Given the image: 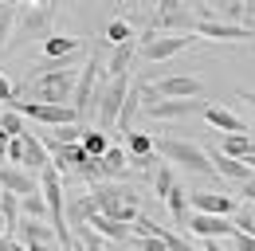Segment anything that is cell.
<instances>
[{
	"label": "cell",
	"instance_id": "obj_5",
	"mask_svg": "<svg viewBox=\"0 0 255 251\" xmlns=\"http://www.w3.org/2000/svg\"><path fill=\"white\" fill-rule=\"evenodd\" d=\"M98 79H102V55H91V59H87V67L79 71V83H75V94H71V110L79 114V122H83L87 114H95Z\"/></svg>",
	"mask_w": 255,
	"mask_h": 251
},
{
	"label": "cell",
	"instance_id": "obj_36",
	"mask_svg": "<svg viewBox=\"0 0 255 251\" xmlns=\"http://www.w3.org/2000/svg\"><path fill=\"white\" fill-rule=\"evenodd\" d=\"M204 251H224V248L216 244V240H204Z\"/></svg>",
	"mask_w": 255,
	"mask_h": 251
},
{
	"label": "cell",
	"instance_id": "obj_19",
	"mask_svg": "<svg viewBox=\"0 0 255 251\" xmlns=\"http://www.w3.org/2000/svg\"><path fill=\"white\" fill-rule=\"evenodd\" d=\"M220 153H224V157H232V161H248V157L255 153V141H252V133H232V137H224Z\"/></svg>",
	"mask_w": 255,
	"mask_h": 251
},
{
	"label": "cell",
	"instance_id": "obj_16",
	"mask_svg": "<svg viewBox=\"0 0 255 251\" xmlns=\"http://www.w3.org/2000/svg\"><path fill=\"white\" fill-rule=\"evenodd\" d=\"M208 161H212V169H216L220 177L236 181V185H248V181H252V169H248L244 161H232V157H224L220 149H212V153H208Z\"/></svg>",
	"mask_w": 255,
	"mask_h": 251
},
{
	"label": "cell",
	"instance_id": "obj_2",
	"mask_svg": "<svg viewBox=\"0 0 255 251\" xmlns=\"http://www.w3.org/2000/svg\"><path fill=\"white\" fill-rule=\"evenodd\" d=\"M129 87H133V83H129V75L98 83V98H95V122H98V129H102V133L118 126V114H122V106H126V94H129Z\"/></svg>",
	"mask_w": 255,
	"mask_h": 251
},
{
	"label": "cell",
	"instance_id": "obj_14",
	"mask_svg": "<svg viewBox=\"0 0 255 251\" xmlns=\"http://www.w3.org/2000/svg\"><path fill=\"white\" fill-rule=\"evenodd\" d=\"M51 165V153L43 149V141H39V133H24V173H32L39 177L43 169Z\"/></svg>",
	"mask_w": 255,
	"mask_h": 251
},
{
	"label": "cell",
	"instance_id": "obj_9",
	"mask_svg": "<svg viewBox=\"0 0 255 251\" xmlns=\"http://www.w3.org/2000/svg\"><path fill=\"white\" fill-rule=\"evenodd\" d=\"M189 204L192 212H200V216H236L240 212V204H236V196H224V192H189Z\"/></svg>",
	"mask_w": 255,
	"mask_h": 251
},
{
	"label": "cell",
	"instance_id": "obj_1",
	"mask_svg": "<svg viewBox=\"0 0 255 251\" xmlns=\"http://www.w3.org/2000/svg\"><path fill=\"white\" fill-rule=\"evenodd\" d=\"M75 67V55L59 63H39L32 79L24 87H16V94L24 102H43V106H71V94H75V83H79V71Z\"/></svg>",
	"mask_w": 255,
	"mask_h": 251
},
{
	"label": "cell",
	"instance_id": "obj_11",
	"mask_svg": "<svg viewBox=\"0 0 255 251\" xmlns=\"http://www.w3.org/2000/svg\"><path fill=\"white\" fill-rule=\"evenodd\" d=\"M0 188L24 200V196H35V192H39V177L16 169V165H0Z\"/></svg>",
	"mask_w": 255,
	"mask_h": 251
},
{
	"label": "cell",
	"instance_id": "obj_25",
	"mask_svg": "<svg viewBox=\"0 0 255 251\" xmlns=\"http://www.w3.org/2000/svg\"><path fill=\"white\" fill-rule=\"evenodd\" d=\"M126 165H129L126 149H118V145H110V149H106V157H102V169H106V181H110V177H122V173H126Z\"/></svg>",
	"mask_w": 255,
	"mask_h": 251
},
{
	"label": "cell",
	"instance_id": "obj_29",
	"mask_svg": "<svg viewBox=\"0 0 255 251\" xmlns=\"http://www.w3.org/2000/svg\"><path fill=\"white\" fill-rule=\"evenodd\" d=\"M0 133L12 141V137H24L28 129H24V118L16 114V110H4V118H0Z\"/></svg>",
	"mask_w": 255,
	"mask_h": 251
},
{
	"label": "cell",
	"instance_id": "obj_39",
	"mask_svg": "<svg viewBox=\"0 0 255 251\" xmlns=\"http://www.w3.org/2000/svg\"><path fill=\"white\" fill-rule=\"evenodd\" d=\"M12 244H16V240H12ZM12 251H28V248H20V244H16V248H12Z\"/></svg>",
	"mask_w": 255,
	"mask_h": 251
},
{
	"label": "cell",
	"instance_id": "obj_3",
	"mask_svg": "<svg viewBox=\"0 0 255 251\" xmlns=\"http://www.w3.org/2000/svg\"><path fill=\"white\" fill-rule=\"evenodd\" d=\"M153 149H157V157L165 165H181V169H192V173H216L212 161H208V153H204L200 145L185 141V137H157Z\"/></svg>",
	"mask_w": 255,
	"mask_h": 251
},
{
	"label": "cell",
	"instance_id": "obj_28",
	"mask_svg": "<svg viewBox=\"0 0 255 251\" xmlns=\"http://www.w3.org/2000/svg\"><path fill=\"white\" fill-rule=\"evenodd\" d=\"M20 216H24V220H47V204H43V196H39V192L20 200Z\"/></svg>",
	"mask_w": 255,
	"mask_h": 251
},
{
	"label": "cell",
	"instance_id": "obj_13",
	"mask_svg": "<svg viewBox=\"0 0 255 251\" xmlns=\"http://www.w3.org/2000/svg\"><path fill=\"white\" fill-rule=\"evenodd\" d=\"M216 39V43H236V39H248L252 28H236V24H220V20H204L196 24V39Z\"/></svg>",
	"mask_w": 255,
	"mask_h": 251
},
{
	"label": "cell",
	"instance_id": "obj_10",
	"mask_svg": "<svg viewBox=\"0 0 255 251\" xmlns=\"http://www.w3.org/2000/svg\"><path fill=\"white\" fill-rule=\"evenodd\" d=\"M189 232L196 240H224V236H236V224L228 216H200V212H192Z\"/></svg>",
	"mask_w": 255,
	"mask_h": 251
},
{
	"label": "cell",
	"instance_id": "obj_27",
	"mask_svg": "<svg viewBox=\"0 0 255 251\" xmlns=\"http://www.w3.org/2000/svg\"><path fill=\"white\" fill-rule=\"evenodd\" d=\"M153 236L165 240V248H169V251H200V248H192L185 236H177V232H169V228H161V224H153Z\"/></svg>",
	"mask_w": 255,
	"mask_h": 251
},
{
	"label": "cell",
	"instance_id": "obj_33",
	"mask_svg": "<svg viewBox=\"0 0 255 251\" xmlns=\"http://www.w3.org/2000/svg\"><path fill=\"white\" fill-rule=\"evenodd\" d=\"M83 251H102V244H98L95 236H83Z\"/></svg>",
	"mask_w": 255,
	"mask_h": 251
},
{
	"label": "cell",
	"instance_id": "obj_7",
	"mask_svg": "<svg viewBox=\"0 0 255 251\" xmlns=\"http://www.w3.org/2000/svg\"><path fill=\"white\" fill-rule=\"evenodd\" d=\"M8 110H16L20 118H32L39 126H51V129H59V126H79V114L71 110V106H43V102H16V106H8Z\"/></svg>",
	"mask_w": 255,
	"mask_h": 251
},
{
	"label": "cell",
	"instance_id": "obj_15",
	"mask_svg": "<svg viewBox=\"0 0 255 251\" xmlns=\"http://www.w3.org/2000/svg\"><path fill=\"white\" fill-rule=\"evenodd\" d=\"M204 122L212 126V129H220V133H228V137H232V133H248L244 118L232 114L228 106H208V110H204Z\"/></svg>",
	"mask_w": 255,
	"mask_h": 251
},
{
	"label": "cell",
	"instance_id": "obj_23",
	"mask_svg": "<svg viewBox=\"0 0 255 251\" xmlns=\"http://www.w3.org/2000/svg\"><path fill=\"white\" fill-rule=\"evenodd\" d=\"M83 149H87V157H106V149H110V133H102V129H87L83 133Z\"/></svg>",
	"mask_w": 255,
	"mask_h": 251
},
{
	"label": "cell",
	"instance_id": "obj_22",
	"mask_svg": "<svg viewBox=\"0 0 255 251\" xmlns=\"http://www.w3.org/2000/svg\"><path fill=\"white\" fill-rule=\"evenodd\" d=\"M153 153H157V149H153V137H149V133H137V129L126 133V157H129V161H137V157H153Z\"/></svg>",
	"mask_w": 255,
	"mask_h": 251
},
{
	"label": "cell",
	"instance_id": "obj_8",
	"mask_svg": "<svg viewBox=\"0 0 255 251\" xmlns=\"http://www.w3.org/2000/svg\"><path fill=\"white\" fill-rule=\"evenodd\" d=\"M153 94L157 98H173V102H185V98H204V87L192 75H169V79L153 83Z\"/></svg>",
	"mask_w": 255,
	"mask_h": 251
},
{
	"label": "cell",
	"instance_id": "obj_30",
	"mask_svg": "<svg viewBox=\"0 0 255 251\" xmlns=\"http://www.w3.org/2000/svg\"><path fill=\"white\" fill-rule=\"evenodd\" d=\"M232 224H236V232H240V236H252V240H255V208L244 204V208L232 216Z\"/></svg>",
	"mask_w": 255,
	"mask_h": 251
},
{
	"label": "cell",
	"instance_id": "obj_38",
	"mask_svg": "<svg viewBox=\"0 0 255 251\" xmlns=\"http://www.w3.org/2000/svg\"><path fill=\"white\" fill-rule=\"evenodd\" d=\"M16 248V244H12V240H0V251H12Z\"/></svg>",
	"mask_w": 255,
	"mask_h": 251
},
{
	"label": "cell",
	"instance_id": "obj_26",
	"mask_svg": "<svg viewBox=\"0 0 255 251\" xmlns=\"http://www.w3.org/2000/svg\"><path fill=\"white\" fill-rule=\"evenodd\" d=\"M106 43H114V47L133 43V28H129V20H110V24H106Z\"/></svg>",
	"mask_w": 255,
	"mask_h": 251
},
{
	"label": "cell",
	"instance_id": "obj_40",
	"mask_svg": "<svg viewBox=\"0 0 255 251\" xmlns=\"http://www.w3.org/2000/svg\"><path fill=\"white\" fill-rule=\"evenodd\" d=\"M252 31H255V20H252Z\"/></svg>",
	"mask_w": 255,
	"mask_h": 251
},
{
	"label": "cell",
	"instance_id": "obj_21",
	"mask_svg": "<svg viewBox=\"0 0 255 251\" xmlns=\"http://www.w3.org/2000/svg\"><path fill=\"white\" fill-rule=\"evenodd\" d=\"M137 110H141V91H137V83H133L129 94H126V106H122V114H118V129H122V133H133V118H137Z\"/></svg>",
	"mask_w": 255,
	"mask_h": 251
},
{
	"label": "cell",
	"instance_id": "obj_31",
	"mask_svg": "<svg viewBox=\"0 0 255 251\" xmlns=\"http://www.w3.org/2000/svg\"><path fill=\"white\" fill-rule=\"evenodd\" d=\"M129 244H133L137 251H169V248H165V240H157V236H133Z\"/></svg>",
	"mask_w": 255,
	"mask_h": 251
},
{
	"label": "cell",
	"instance_id": "obj_17",
	"mask_svg": "<svg viewBox=\"0 0 255 251\" xmlns=\"http://www.w3.org/2000/svg\"><path fill=\"white\" fill-rule=\"evenodd\" d=\"M133 55H137V43H122V47H114V51H110V59H106V75H110V79H122V75H129V63H133Z\"/></svg>",
	"mask_w": 255,
	"mask_h": 251
},
{
	"label": "cell",
	"instance_id": "obj_34",
	"mask_svg": "<svg viewBox=\"0 0 255 251\" xmlns=\"http://www.w3.org/2000/svg\"><path fill=\"white\" fill-rule=\"evenodd\" d=\"M4 157H8V137L0 133V165H4Z\"/></svg>",
	"mask_w": 255,
	"mask_h": 251
},
{
	"label": "cell",
	"instance_id": "obj_4",
	"mask_svg": "<svg viewBox=\"0 0 255 251\" xmlns=\"http://www.w3.org/2000/svg\"><path fill=\"white\" fill-rule=\"evenodd\" d=\"M59 16V4H20V20H16V39L12 47H20L24 39H51V24Z\"/></svg>",
	"mask_w": 255,
	"mask_h": 251
},
{
	"label": "cell",
	"instance_id": "obj_18",
	"mask_svg": "<svg viewBox=\"0 0 255 251\" xmlns=\"http://www.w3.org/2000/svg\"><path fill=\"white\" fill-rule=\"evenodd\" d=\"M165 208H169V216L177 220L181 228H189L192 204H189V192H185V188H181V185H177V188H173V192H169V196H165Z\"/></svg>",
	"mask_w": 255,
	"mask_h": 251
},
{
	"label": "cell",
	"instance_id": "obj_32",
	"mask_svg": "<svg viewBox=\"0 0 255 251\" xmlns=\"http://www.w3.org/2000/svg\"><path fill=\"white\" fill-rule=\"evenodd\" d=\"M240 196H244V200H255V173H252L248 185H240Z\"/></svg>",
	"mask_w": 255,
	"mask_h": 251
},
{
	"label": "cell",
	"instance_id": "obj_37",
	"mask_svg": "<svg viewBox=\"0 0 255 251\" xmlns=\"http://www.w3.org/2000/svg\"><path fill=\"white\" fill-rule=\"evenodd\" d=\"M0 240H8V224H4V216H0Z\"/></svg>",
	"mask_w": 255,
	"mask_h": 251
},
{
	"label": "cell",
	"instance_id": "obj_35",
	"mask_svg": "<svg viewBox=\"0 0 255 251\" xmlns=\"http://www.w3.org/2000/svg\"><path fill=\"white\" fill-rule=\"evenodd\" d=\"M240 102H252L255 106V91H240Z\"/></svg>",
	"mask_w": 255,
	"mask_h": 251
},
{
	"label": "cell",
	"instance_id": "obj_12",
	"mask_svg": "<svg viewBox=\"0 0 255 251\" xmlns=\"http://www.w3.org/2000/svg\"><path fill=\"white\" fill-rule=\"evenodd\" d=\"M83 51V39L79 35H51V39H43V63H59V59H71V55H79Z\"/></svg>",
	"mask_w": 255,
	"mask_h": 251
},
{
	"label": "cell",
	"instance_id": "obj_6",
	"mask_svg": "<svg viewBox=\"0 0 255 251\" xmlns=\"http://www.w3.org/2000/svg\"><path fill=\"white\" fill-rule=\"evenodd\" d=\"M192 43H196V35H157V31L149 28L141 35V59L165 63V59H173V55H181V51H189Z\"/></svg>",
	"mask_w": 255,
	"mask_h": 251
},
{
	"label": "cell",
	"instance_id": "obj_20",
	"mask_svg": "<svg viewBox=\"0 0 255 251\" xmlns=\"http://www.w3.org/2000/svg\"><path fill=\"white\" fill-rule=\"evenodd\" d=\"M16 20H20V4H0V55L12 47L16 35Z\"/></svg>",
	"mask_w": 255,
	"mask_h": 251
},
{
	"label": "cell",
	"instance_id": "obj_24",
	"mask_svg": "<svg viewBox=\"0 0 255 251\" xmlns=\"http://www.w3.org/2000/svg\"><path fill=\"white\" fill-rule=\"evenodd\" d=\"M173 188H177V173H173V165H165V161H161L157 169H153V192L165 200Z\"/></svg>",
	"mask_w": 255,
	"mask_h": 251
}]
</instances>
